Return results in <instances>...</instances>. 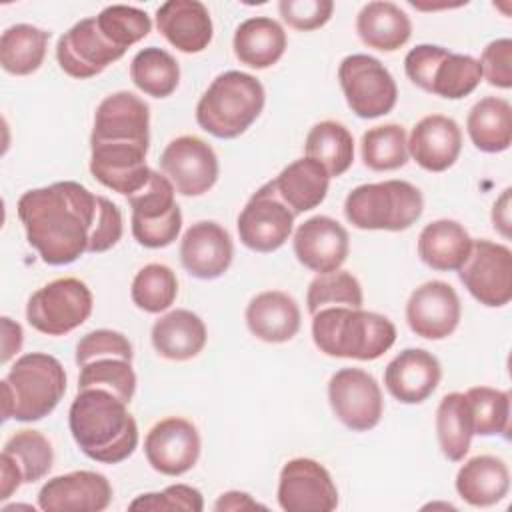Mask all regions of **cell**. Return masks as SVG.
<instances>
[{
	"instance_id": "15",
	"label": "cell",
	"mask_w": 512,
	"mask_h": 512,
	"mask_svg": "<svg viewBox=\"0 0 512 512\" xmlns=\"http://www.w3.org/2000/svg\"><path fill=\"white\" fill-rule=\"evenodd\" d=\"M276 496L286 512H332L338 506L330 472L312 458H292L282 466Z\"/></svg>"
},
{
	"instance_id": "29",
	"label": "cell",
	"mask_w": 512,
	"mask_h": 512,
	"mask_svg": "<svg viewBox=\"0 0 512 512\" xmlns=\"http://www.w3.org/2000/svg\"><path fill=\"white\" fill-rule=\"evenodd\" d=\"M270 184L276 196L298 216L324 202L330 176L322 164L304 156L288 164Z\"/></svg>"
},
{
	"instance_id": "43",
	"label": "cell",
	"mask_w": 512,
	"mask_h": 512,
	"mask_svg": "<svg viewBox=\"0 0 512 512\" xmlns=\"http://www.w3.org/2000/svg\"><path fill=\"white\" fill-rule=\"evenodd\" d=\"M474 434L478 436H508L510 430V394L490 386H472L464 392Z\"/></svg>"
},
{
	"instance_id": "50",
	"label": "cell",
	"mask_w": 512,
	"mask_h": 512,
	"mask_svg": "<svg viewBox=\"0 0 512 512\" xmlns=\"http://www.w3.org/2000/svg\"><path fill=\"white\" fill-rule=\"evenodd\" d=\"M24 484L22 472L8 454H0V500H8Z\"/></svg>"
},
{
	"instance_id": "11",
	"label": "cell",
	"mask_w": 512,
	"mask_h": 512,
	"mask_svg": "<svg viewBox=\"0 0 512 512\" xmlns=\"http://www.w3.org/2000/svg\"><path fill=\"white\" fill-rule=\"evenodd\" d=\"M464 288L484 306L500 308L512 298V252L492 240H472V250L460 266Z\"/></svg>"
},
{
	"instance_id": "2",
	"label": "cell",
	"mask_w": 512,
	"mask_h": 512,
	"mask_svg": "<svg viewBox=\"0 0 512 512\" xmlns=\"http://www.w3.org/2000/svg\"><path fill=\"white\" fill-rule=\"evenodd\" d=\"M68 426L78 448L102 464H118L138 446V424L128 404L102 388L78 390L68 410Z\"/></svg>"
},
{
	"instance_id": "53",
	"label": "cell",
	"mask_w": 512,
	"mask_h": 512,
	"mask_svg": "<svg viewBox=\"0 0 512 512\" xmlns=\"http://www.w3.org/2000/svg\"><path fill=\"white\" fill-rule=\"evenodd\" d=\"M492 224L494 228L508 238L510 236V188H506L492 206Z\"/></svg>"
},
{
	"instance_id": "22",
	"label": "cell",
	"mask_w": 512,
	"mask_h": 512,
	"mask_svg": "<svg viewBox=\"0 0 512 512\" xmlns=\"http://www.w3.org/2000/svg\"><path fill=\"white\" fill-rule=\"evenodd\" d=\"M234 244L224 226L214 220L192 224L180 242V262L184 270L200 280L220 278L232 264Z\"/></svg>"
},
{
	"instance_id": "18",
	"label": "cell",
	"mask_w": 512,
	"mask_h": 512,
	"mask_svg": "<svg viewBox=\"0 0 512 512\" xmlns=\"http://www.w3.org/2000/svg\"><path fill=\"white\" fill-rule=\"evenodd\" d=\"M200 434L182 416H168L156 422L144 438L148 464L164 476H182L194 468L200 456Z\"/></svg>"
},
{
	"instance_id": "8",
	"label": "cell",
	"mask_w": 512,
	"mask_h": 512,
	"mask_svg": "<svg viewBox=\"0 0 512 512\" xmlns=\"http://www.w3.org/2000/svg\"><path fill=\"white\" fill-rule=\"evenodd\" d=\"M94 298L86 282L64 276L38 288L26 304L28 324L48 336H64L92 314Z\"/></svg>"
},
{
	"instance_id": "48",
	"label": "cell",
	"mask_w": 512,
	"mask_h": 512,
	"mask_svg": "<svg viewBox=\"0 0 512 512\" xmlns=\"http://www.w3.org/2000/svg\"><path fill=\"white\" fill-rule=\"evenodd\" d=\"M278 12L290 28L310 32V30L322 28L332 18L334 2L332 0H280Z\"/></svg>"
},
{
	"instance_id": "41",
	"label": "cell",
	"mask_w": 512,
	"mask_h": 512,
	"mask_svg": "<svg viewBox=\"0 0 512 512\" xmlns=\"http://www.w3.org/2000/svg\"><path fill=\"white\" fill-rule=\"evenodd\" d=\"M362 304L364 294L358 278L352 272L340 268L328 274H318L306 292V308L312 316L322 308H362Z\"/></svg>"
},
{
	"instance_id": "39",
	"label": "cell",
	"mask_w": 512,
	"mask_h": 512,
	"mask_svg": "<svg viewBox=\"0 0 512 512\" xmlns=\"http://www.w3.org/2000/svg\"><path fill=\"white\" fill-rule=\"evenodd\" d=\"M364 166L374 172L398 170L408 162V138L400 124H382L366 130L360 140Z\"/></svg>"
},
{
	"instance_id": "13",
	"label": "cell",
	"mask_w": 512,
	"mask_h": 512,
	"mask_svg": "<svg viewBox=\"0 0 512 512\" xmlns=\"http://www.w3.org/2000/svg\"><path fill=\"white\" fill-rule=\"evenodd\" d=\"M294 212L276 196L270 182L260 186L238 214L240 242L254 252H274L290 238Z\"/></svg>"
},
{
	"instance_id": "20",
	"label": "cell",
	"mask_w": 512,
	"mask_h": 512,
	"mask_svg": "<svg viewBox=\"0 0 512 512\" xmlns=\"http://www.w3.org/2000/svg\"><path fill=\"white\" fill-rule=\"evenodd\" d=\"M112 500L108 478L92 470H74L50 478L38 492V506L46 512H100Z\"/></svg>"
},
{
	"instance_id": "9",
	"label": "cell",
	"mask_w": 512,
	"mask_h": 512,
	"mask_svg": "<svg viewBox=\"0 0 512 512\" xmlns=\"http://www.w3.org/2000/svg\"><path fill=\"white\" fill-rule=\"evenodd\" d=\"M172 182L152 170L148 184L128 196L132 208V236L144 248H166L182 230V212Z\"/></svg>"
},
{
	"instance_id": "35",
	"label": "cell",
	"mask_w": 512,
	"mask_h": 512,
	"mask_svg": "<svg viewBox=\"0 0 512 512\" xmlns=\"http://www.w3.org/2000/svg\"><path fill=\"white\" fill-rule=\"evenodd\" d=\"M50 32L32 24H14L0 36V64L8 74H34L46 56Z\"/></svg>"
},
{
	"instance_id": "46",
	"label": "cell",
	"mask_w": 512,
	"mask_h": 512,
	"mask_svg": "<svg viewBox=\"0 0 512 512\" xmlns=\"http://www.w3.org/2000/svg\"><path fill=\"white\" fill-rule=\"evenodd\" d=\"M130 510H146V512H172V510H186V512H202L204 498L200 490L188 484H172L162 492H146L136 496L130 504Z\"/></svg>"
},
{
	"instance_id": "5",
	"label": "cell",
	"mask_w": 512,
	"mask_h": 512,
	"mask_svg": "<svg viewBox=\"0 0 512 512\" xmlns=\"http://www.w3.org/2000/svg\"><path fill=\"white\" fill-rule=\"evenodd\" d=\"M262 82L246 72L218 74L196 104L198 126L214 138L232 140L244 134L264 110Z\"/></svg>"
},
{
	"instance_id": "17",
	"label": "cell",
	"mask_w": 512,
	"mask_h": 512,
	"mask_svg": "<svg viewBox=\"0 0 512 512\" xmlns=\"http://www.w3.org/2000/svg\"><path fill=\"white\" fill-rule=\"evenodd\" d=\"M90 144H150V108L126 90L108 94L94 112Z\"/></svg>"
},
{
	"instance_id": "28",
	"label": "cell",
	"mask_w": 512,
	"mask_h": 512,
	"mask_svg": "<svg viewBox=\"0 0 512 512\" xmlns=\"http://www.w3.org/2000/svg\"><path fill=\"white\" fill-rule=\"evenodd\" d=\"M152 346L154 350L174 362H184L202 352L206 346V326L198 314L186 308H176L160 316L152 324Z\"/></svg>"
},
{
	"instance_id": "23",
	"label": "cell",
	"mask_w": 512,
	"mask_h": 512,
	"mask_svg": "<svg viewBox=\"0 0 512 512\" xmlns=\"http://www.w3.org/2000/svg\"><path fill=\"white\" fill-rule=\"evenodd\" d=\"M148 146L138 144H90V172L106 188L126 198L148 184Z\"/></svg>"
},
{
	"instance_id": "12",
	"label": "cell",
	"mask_w": 512,
	"mask_h": 512,
	"mask_svg": "<svg viewBox=\"0 0 512 512\" xmlns=\"http://www.w3.org/2000/svg\"><path fill=\"white\" fill-rule=\"evenodd\" d=\"M328 402L334 416L354 432H368L378 426L384 400L372 374L360 368H340L328 382Z\"/></svg>"
},
{
	"instance_id": "31",
	"label": "cell",
	"mask_w": 512,
	"mask_h": 512,
	"mask_svg": "<svg viewBox=\"0 0 512 512\" xmlns=\"http://www.w3.org/2000/svg\"><path fill=\"white\" fill-rule=\"evenodd\" d=\"M510 488V472L502 458L480 454L466 460L456 474V492L470 506H492Z\"/></svg>"
},
{
	"instance_id": "4",
	"label": "cell",
	"mask_w": 512,
	"mask_h": 512,
	"mask_svg": "<svg viewBox=\"0 0 512 512\" xmlns=\"http://www.w3.org/2000/svg\"><path fill=\"white\" fill-rule=\"evenodd\" d=\"M66 392V372L44 352L20 356L2 380V420L36 422L48 416Z\"/></svg>"
},
{
	"instance_id": "44",
	"label": "cell",
	"mask_w": 512,
	"mask_h": 512,
	"mask_svg": "<svg viewBox=\"0 0 512 512\" xmlns=\"http://www.w3.org/2000/svg\"><path fill=\"white\" fill-rule=\"evenodd\" d=\"M102 388L116 394L122 402L130 404L136 392V374L130 360L124 358H96L80 366L78 390Z\"/></svg>"
},
{
	"instance_id": "40",
	"label": "cell",
	"mask_w": 512,
	"mask_h": 512,
	"mask_svg": "<svg viewBox=\"0 0 512 512\" xmlns=\"http://www.w3.org/2000/svg\"><path fill=\"white\" fill-rule=\"evenodd\" d=\"M178 294V280L170 266L166 264H146L140 268L132 280L130 296L132 302L150 314L168 310Z\"/></svg>"
},
{
	"instance_id": "6",
	"label": "cell",
	"mask_w": 512,
	"mask_h": 512,
	"mask_svg": "<svg viewBox=\"0 0 512 512\" xmlns=\"http://www.w3.org/2000/svg\"><path fill=\"white\" fill-rule=\"evenodd\" d=\"M422 210V192L406 180L360 184L344 200V216L358 230H408Z\"/></svg>"
},
{
	"instance_id": "38",
	"label": "cell",
	"mask_w": 512,
	"mask_h": 512,
	"mask_svg": "<svg viewBox=\"0 0 512 512\" xmlns=\"http://www.w3.org/2000/svg\"><path fill=\"white\" fill-rule=\"evenodd\" d=\"M130 78L140 92L152 98H166L178 88L180 66L170 52L148 46L132 58Z\"/></svg>"
},
{
	"instance_id": "24",
	"label": "cell",
	"mask_w": 512,
	"mask_h": 512,
	"mask_svg": "<svg viewBox=\"0 0 512 512\" xmlns=\"http://www.w3.org/2000/svg\"><path fill=\"white\" fill-rule=\"evenodd\" d=\"M442 366L424 348H406L384 370L386 390L402 404L424 402L440 384Z\"/></svg>"
},
{
	"instance_id": "32",
	"label": "cell",
	"mask_w": 512,
	"mask_h": 512,
	"mask_svg": "<svg viewBox=\"0 0 512 512\" xmlns=\"http://www.w3.org/2000/svg\"><path fill=\"white\" fill-rule=\"evenodd\" d=\"M286 42V32L276 20L268 16H254L238 24L232 48L242 64L264 70L284 56Z\"/></svg>"
},
{
	"instance_id": "19",
	"label": "cell",
	"mask_w": 512,
	"mask_h": 512,
	"mask_svg": "<svg viewBox=\"0 0 512 512\" xmlns=\"http://www.w3.org/2000/svg\"><path fill=\"white\" fill-rule=\"evenodd\" d=\"M462 306L456 290L442 280L420 284L406 302L410 330L426 340L448 338L460 322Z\"/></svg>"
},
{
	"instance_id": "25",
	"label": "cell",
	"mask_w": 512,
	"mask_h": 512,
	"mask_svg": "<svg viewBox=\"0 0 512 512\" xmlns=\"http://www.w3.org/2000/svg\"><path fill=\"white\" fill-rule=\"evenodd\" d=\"M462 132L456 120L444 114H428L418 120L408 138V156L428 172H444L458 160Z\"/></svg>"
},
{
	"instance_id": "45",
	"label": "cell",
	"mask_w": 512,
	"mask_h": 512,
	"mask_svg": "<svg viewBox=\"0 0 512 512\" xmlns=\"http://www.w3.org/2000/svg\"><path fill=\"white\" fill-rule=\"evenodd\" d=\"M96 24L100 32L122 50H128L132 44L146 38L152 30V20L144 10L124 4L106 6L96 16Z\"/></svg>"
},
{
	"instance_id": "7",
	"label": "cell",
	"mask_w": 512,
	"mask_h": 512,
	"mask_svg": "<svg viewBox=\"0 0 512 512\" xmlns=\"http://www.w3.org/2000/svg\"><path fill=\"white\" fill-rule=\"evenodd\" d=\"M404 72L420 90L448 100L472 94L482 80V68L474 56L456 54L436 44L412 48L404 58Z\"/></svg>"
},
{
	"instance_id": "27",
	"label": "cell",
	"mask_w": 512,
	"mask_h": 512,
	"mask_svg": "<svg viewBox=\"0 0 512 512\" xmlns=\"http://www.w3.org/2000/svg\"><path fill=\"white\" fill-rule=\"evenodd\" d=\"M246 326L258 340L282 344L298 334L300 308L290 294L282 290H266L248 302Z\"/></svg>"
},
{
	"instance_id": "52",
	"label": "cell",
	"mask_w": 512,
	"mask_h": 512,
	"mask_svg": "<svg viewBox=\"0 0 512 512\" xmlns=\"http://www.w3.org/2000/svg\"><path fill=\"white\" fill-rule=\"evenodd\" d=\"M24 342V332L18 322L8 316H2V364H6L14 354L20 352Z\"/></svg>"
},
{
	"instance_id": "21",
	"label": "cell",
	"mask_w": 512,
	"mask_h": 512,
	"mask_svg": "<svg viewBox=\"0 0 512 512\" xmlns=\"http://www.w3.org/2000/svg\"><path fill=\"white\" fill-rule=\"evenodd\" d=\"M292 246L296 260L304 268L328 274L346 262L350 238L338 220L330 216H312L296 228Z\"/></svg>"
},
{
	"instance_id": "47",
	"label": "cell",
	"mask_w": 512,
	"mask_h": 512,
	"mask_svg": "<svg viewBox=\"0 0 512 512\" xmlns=\"http://www.w3.org/2000/svg\"><path fill=\"white\" fill-rule=\"evenodd\" d=\"M110 356L124 358V360L132 362V358H134L132 344L122 332L108 330V328H98V330H92V332L84 334L78 340L74 360H76L78 366H84L90 360L110 358Z\"/></svg>"
},
{
	"instance_id": "26",
	"label": "cell",
	"mask_w": 512,
	"mask_h": 512,
	"mask_svg": "<svg viewBox=\"0 0 512 512\" xmlns=\"http://www.w3.org/2000/svg\"><path fill=\"white\" fill-rule=\"evenodd\" d=\"M158 32L180 52L198 54L212 42L208 8L198 0H168L156 10Z\"/></svg>"
},
{
	"instance_id": "1",
	"label": "cell",
	"mask_w": 512,
	"mask_h": 512,
	"mask_svg": "<svg viewBox=\"0 0 512 512\" xmlns=\"http://www.w3.org/2000/svg\"><path fill=\"white\" fill-rule=\"evenodd\" d=\"M28 244L50 266L106 252L122 238L120 208L86 186L64 180L24 192L16 204Z\"/></svg>"
},
{
	"instance_id": "16",
	"label": "cell",
	"mask_w": 512,
	"mask_h": 512,
	"mask_svg": "<svg viewBox=\"0 0 512 512\" xmlns=\"http://www.w3.org/2000/svg\"><path fill=\"white\" fill-rule=\"evenodd\" d=\"M124 54L126 50L112 44L100 32L96 16L76 22L58 38L56 44V60L60 68L78 80L98 76Z\"/></svg>"
},
{
	"instance_id": "14",
	"label": "cell",
	"mask_w": 512,
	"mask_h": 512,
	"mask_svg": "<svg viewBox=\"0 0 512 512\" xmlns=\"http://www.w3.org/2000/svg\"><path fill=\"white\" fill-rule=\"evenodd\" d=\"M160 168L182 196H202L218 180V156L214 148L194 134L170 140L160 156Z\"/></svg>"
},
{
	"instance_id": "10",
	"label": "cell",
	"mask_w": 512,
	"mask_h": 512,
	"mask_svg": "<svg viewBox=\"0 0 512 512\" xmlns=\"http://www.w3.org/2000/svg\"><path fill=\"white\" fill-rule=\"evenodd\" d=\"M338 80L350 110L364 120L380 118L396 106L398 86L374 56L350 54L338 66Z\"/></svg>"
},
{
	"instance_id": "42",
	"label": "cell",
	"mask_w": 512,
	"mask_h": 512,
	"mask_svg": "<svg viewBox=\"0 0 512 512\" xmlns=\"http://www.w3.org/2000/svg\"><path fill=\"white\" fill-rule=\"evenodd\" d=\"M22 472L24 484H34L42 480L54 462V450L50 440L38 430H18L12 434L2 448Z\"/></svg>"
},
{
	"instance_id": "30",
	"label": "cell",
	"mask_w": 512,
	"mask_h": 512,
	"mask_svg": "<svg viewBox=\"0 0 512 512\" xmlns=\"http://www.w3.org/2000/svg\"><path fill=\"white\" fill-rule=\"evenodd\" d=\"M472 250V238L466 228L448 218L426 224L418 236L420 260L438 272H454L466 262Z\"/></svg>"
},
{
	"instance_id": "49",
	"label": "cell",
	"mask_w": 512,
	"mask_h": 512,
	"mask_svg": "<svg viewBox=\"0 0 512 512\" xmlns=\"http://www.w3.org/2000/svg\"><path fill=\"white\" fill-rule=\"evenodd\" d=\"M482 78L496 88L508 90L512 86V40L498 38L492 40L480 56Z\"/></svg>"
},
{
	"instance_id": "37",
	"label": "cell",
	"mask_w": 512,
	"mask_h": 512,
	"mask_svg": "<svg viewBox=\"0 0 512 512\" xmlns=\"http://www.w3.org/2000/svg\"><path fill=\"white\" fill-rule=\"evenodd\" d=\"M436 436L442 454L450 462H460L470 450L474 436L472 412L462 392L446 394L436 408Z\"/></svg>"
},
{
	"instance_id": "51",
	"label": "cell",
	"mask_w": 512,
	"mask_h": 512,
	"mask_svg": "<svg viewBox=\"0 0 512 512\" xmlns=\"http://www.w3.org/2000/svg\"><path fill=\"white\" fill-rule=\"evenodd\" d=\"M266 510L264 504H258L248 492H240V490H230L218 496L214 510L216 512H224V510H232V512H244V510Z\"/></svg>"
},
{
	"instance_id": "3",
	"label": "cell",
	"mask_w": 512,
	"mask_h": 512,
	"mask_svg": "<svg viewBox=\"0 0 512 512\" xmlns=\"http://www.w3.org/2000/svg\"><path fill=\"white\" fill-rule=\"evenodd\" d=\"M312 340L332 358L376 360L396 342V326L376 312L332 306L312 316Z\"/></svg>"
},
{
	"instance_id": "33",
	"label": "cell",
	"mask_w": 512,
	"mask_h": 512,
	"mask_svg": "<svg viewBox=\"0 0 512 512\" xmlns=\"http://www.w3.org/2000/svg\"><path fill=\"white\" fill-rule=\"evenodd\" d=\"M356 32L360 40L374 50L394 52L412 36L408 14L394 2H368L356 16Z\"/></svg>"
},
{
	"instance_id": "34",
	"label": "cell",
	"mask_w": 512,
	"mask_h": 512,
	"mask_svg": "<svg viewBox=\"0 0 512 512\" xmlns=\"http://www.w3.org/2000/svg\"><path fill=\"white\" fill-rule=\"evenodd\" d=\"M472 144L488 154L504 152L512 144V106L498 96L478 100L466 118Z\"/></svg>"
},
{
	"instance_id": "36",
	"label": "cell",
	"mask_w": 512,
	"mask_h": 512,
	"mask_svg": "<svg viewBox=\"0 0 512 512\" xmlns=\"http://www.w3.org/2000/svg\"><path fill=\"white\" fill-rule=\"evenodd\" d=\"M304 152L306 158L322 164L330 178H336L354 162V138L344 124L336 120H322L310 128Z\"/></svg>"
}]
</instances>
